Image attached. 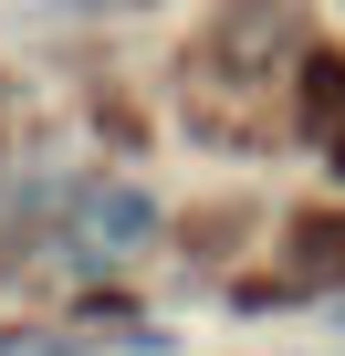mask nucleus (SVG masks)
Masks as SVG:
<instances>
[{"label":"nucleus","instance_id":"nucleus-2","mask_svg":"<svg viewBox=\"0 0 345 356\" xmlns=\"http://www.w3.org/2000/svg\"><path fill=\"white\" fill-rule=\"evenodd\" d=\"M335 157H345V126H335Z\"/></svg>","mask_w":345,"mask_h":356},{"label":"nucleus","instance_id":"nucleus-1","mask_svg":"<svg viewBox=\"0 0 345 356\" xmlns=\"http://www.w3.org/2000/svg\"><path fill=\"white\" fill-rule=\"evenodd\" d=\"M146 241H157V200L126 189V178H84V189L63 200V252H74V262L105 273V262H136Z\"/></svg>","mask_w":345,"mask_h":356}]
</instances>
